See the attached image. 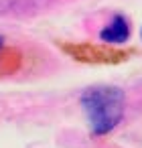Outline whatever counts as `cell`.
Here are the masks:
<instances>
[{
	"label": "cell",
	"mask_w": 142,
	"mask_h": 148,
	"mask_svg": "<svg viewBox=\"0 0 142 148\" xmlns=\"http://www.w3.org/2000/svg\"><path fill=\"white\" fill-rule=\"evenodd\" d=\"M2 47H4V39L0 37V51H2Z\"/></svg>",
	"instance_id": "obj_4"
},
{
	"label": "cell",
	"mask_w": 142,
	"mask_h": 148,
	"mask_svg": "<svg viewBox=\"0 0 142 148\" xmlns=\"http://www.w3.org/2000/svg\"><path fill=\"white\" fill-rule=\"evenodd\" d=\"M79 103L87 114L91 134L106 136L122 122L126 95L120 87L95 85V87H87L81 93Z\"/></svg>",
	"instance_id": "obj_1"
},
{
	"label": "cell",
	"mask_w": 142,
	"mask_h": 148,
	"mask_svg": "<svg viewBox=\"0 0 142 148\" xmlns=\"http://www.w3.org/2000/svg\"><path fill=\"white\" fill-rule=\"evenodd\" d=\"M61 49L65 53H69L73 59L83 61V63H118L130 55L128 51H118L108 45H89V43L61 45Z\"/></svg>",
	"instance_id": "obj_2"
},
{
	"label": "cell",
	"mask_w": 142,
	"mask_h": 148,
	"mask_svg": "<svg viewBox=\"0 0 142 148\" xmlns=\"http://www.w3.org/2000/svg\"><path fill=\"white\" fill-rule=\"evenodd\" d=\"M132 35L130 21L124 14H114L112 21L99 31V41L104 45H124Z\"/></svg>",
	"instance_id": "obj_3"
}]
</instances>
